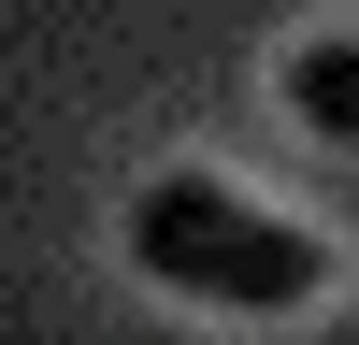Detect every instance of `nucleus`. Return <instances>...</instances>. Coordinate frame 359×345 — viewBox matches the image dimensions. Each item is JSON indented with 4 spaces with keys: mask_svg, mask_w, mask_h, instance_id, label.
<instances>
[{
    "mask_svg": "<svg viewBox=\"0 0 359 345\" xmlns=\"http://www.w3.org/2000/svg\"><path fill=\"white\" fill-rule=\"evenodd\" d=\"M130 259L158 288H187V302H230V316H287L316 302V230H287L273 201H230L216 172H158V187L130 201Z\"/></svg>",
    "mask_w": 359,
    "mask_h": 345,
    "instance_id": "obj_1",
    "label": "nucleus"
},
{
    "mask_svg": "<svg viewBox=\"0 0 359 345\" xmlns=\"http://www.w3.org/2000/svg\"><path fill=\"white\" fill-rule=\"evenodd\" d=\"M287 115H302V130H331V144H359V29H331V43L287 58Z\"/></svg>",
    "mask_w": 359,
    "mask_h": 345,
    "instance_id": "obj_2",
    "label": "nucleus"
}]
</instances>
